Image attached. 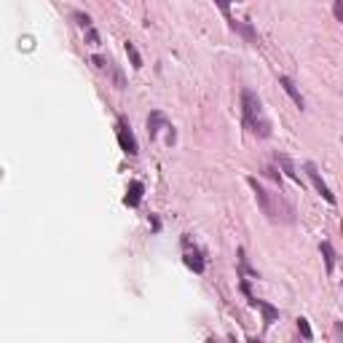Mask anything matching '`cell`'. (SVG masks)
I'll return each mask as SVG.
<instances>
[{
	"label": "cell",
	"instance_id": "3",
	"mask_svg": "<svg viewBox=\"0 0 343 343\" xmlns=\"http://www.w3.org/2000/svg\"><path fill=\"white\" fill-rule=\"evenodd\" d=\"M306 175H308V180L314 183L316 193H322V199L327 201V204H335V196H332V191L327 188V183L322 180V175H319V172H316V166H314V163H311V161L306 163Z\"/></svg>",
	"mask_w": 343,
	"mask_h": 343
},
{
	"label": "cell",
	"instance_id": "6",
	"mask_svg": "<svg viewBox=\"0 0 343 343\" xmlns=\"http://www.w3.org/2000/svg\"><path fill=\"white\" fill-rule=\"evenodd\" d=\"M142 183H129V188H126V199H123V204H126V207H137L139 204V201H142Z\"/></svg>",
	"mask_w": 343,
	"mask_h": 343
},
{
	"label": "cell",
	"instance_id": "10",
	"mask_svg": "<svg viewBox=\"0 0 343 343\" xmlns=\"http://www.w3.org/2000/svg\"><path fill=\"white\" fill-rule=\"evenodd\" d=\"M158 126H166L163 115H161V113H150V118H147V131H150V137L158 134Z\"/></svg>",
	"mask_w": 343,
	"mask_h": 343
},
{
	"label": "cell",
	"instance_id": "14",
	"mask_svg": "<svg viewBox=\"0 0 343 343\" xmlns=\"http://www.w3.org/2000/svg\"><path fill=\"white\" fill-rule=\"evenodd\" d=\"M73 17H75V22H78V25H81V27H86V30L91 27V19L86 17V14H73Z\"/></svg>",
	"mask_w": 343,
	"mask_h": 343
},
{
	"label": "cell",
	"instance_id": "11",
	"mask_svg": "<svg viewBox=\"0 0 343 343\" xmlns=\"http://www.w3.org/2000/svg\"><path fill=\"white\" fill-rule=\"evenodd\" d=\"M276 161H279V163H282V166H284V172H287V175H290V177H292V180H295V183H298V185H300V175H298V172H295V166H292V161H290V158H287V155H276Z\"/></svg>",
	"mask_w": 343,
	"mask_h": 343
},
{
	"label": "cell",
	"instance_id": "13",
	"mask_svg": "<svg viewBox=\"0 0 343 343\" xmlns=\"http://www.w3.org/2000/svg\"><path fill=\"white\" fill-rule=\"evenodd\" d=\"M298 330H300V335H303V338H306V340H311V338H314V332H311V327H308V322H306V319H298Z\"/></svg>",
	"mask_w": 343,
	"mask_h": 343
},
{
	"label": "cell",
	"instance_id": "5",
	"mask_svg": "<svg viewBox=\"0 0 343 343\" xmlns=\"http://www.w3.org/2000/svg\"><path fill=\"white\" fill-rule=\"evenodd\" d=\"M279 86H282V89L287 91V94H290V99H292V102L300 107V110H303V107H306V99H303V94H300L298 89H295V83H292L287 75H279Z\"/></svg>",
	"mask_w": 343,
	"mask_h": 343
},
{
	"label": "cell",
	"instance_id": "7",
	"mask_svg": "<svg viewBox=\"0 0 343 343\" xmlns=\"http://www.w3.org/2000/svg\"><path fill=\"white\" fill-rule=\"evenodd\" d=\"M249 303H252V306H257V308L263 311V316H266V324H271V322H274V319L279 316V311H276L274 306H268L266 300H260V298H252V295H249Z\"/></svg>",
	"mask_w": 343,
	"mask_h": 343
},
{
	"label": "cell",
	"instance_id": "1",
	"mask_svg": "<svg viewBox=\"0 0 343 343\" xmlns=\"http://www.w3.org/2000/svg\"><path fill=\"white\" fill-rule=\"evenodd\" d=\"M249 188L255 191V199H257V207L263 209V215L268 217L271 223H292V207L279 196V193H271L266 191L255 177H247Z\"/></svg>",
	"mask_w": 343,
	"mask_h": 343
},
{
	"label": "cell",
	"instance_id": "4",
	"mask_svg": "<svg viewBox=\"0 0 343 343\" xmlns=\"http://www.w3.org/2000/svg\"><path fill=\"white\" fill-rule=\"evenodd\" d=\"M118 145H121V150L126 153V155H137V153H139L137 139H134V134L126 129V123H118Z\"/></svg>",
	"mask_w": 343,
	"mask_h": 343
},
{
	"label": "cell",
	"instance_id": "2",
	"mask_svg": "<svg viewBox=\"0 0 343 343\" xmlns=\"http://www.w3.org/2000/svg\"><path fill=\"white\" fill-rule=\"evenodd\" d=\"M241 110H244V123L247 129L257 137H271V121L266 118V110H263V102L255 91L244 89L241 91Z\"/></svg>",
	"mask_w": 343,
	"mask_h": 343
},
{
	"label": "cell",
	"instance_id": "8",
	"mask_svg": "<svg viewBox=\"0 0 343 343\" xmlns=\"http://www.w3.org/2000/svg\"><path fill=\"white\" fill-rule=\"evenodd\" d=\"M319 249H322V257H324L327 271L332 274V268H335V252H332V244H330V241H322V244H319Z\"/></svg>",
	"mask_w": 343,
	"mask_h": 343
},
{
	"label": "cell",
	"instance_id": "9",
	"mask_svg": "<svg viewBox=\"0 0 343 343\" xmlns=\"http://www.w3.org/2000/svg\"><path fill=\"white\" fill-rule=\"evenodd\" d=\"M185 266L193 268L196 274H204V260H201L199 252H185Z\"/></svg>",
	"mask_w": 343,
	"mask_h": 343
},
{
	"label": "cell",
	"instance_id": "12",
	"mask_svg": "<svg viewBox=\"0 0 343 343\" xmlns=\"http://www.w3.org/2000/svg\"><path fill=\"white\" fill-rule=\"evenodd\" d=\"M126 54H129V59H131V65H134L137 70L142 67V57H139V51L134 49V43H126Z\"/></svg>",
	"mask_w": 343,
	"mask_h": 343
}]
</instances>
